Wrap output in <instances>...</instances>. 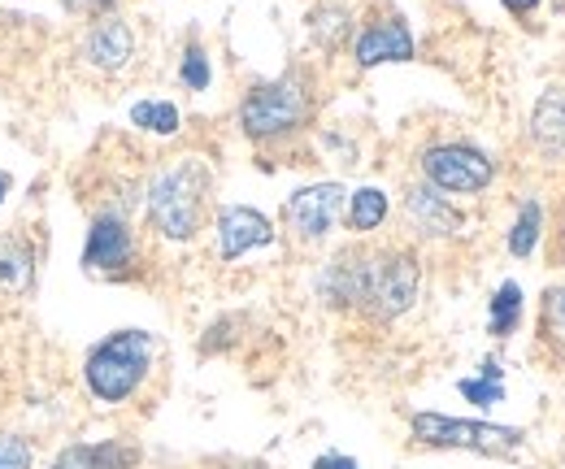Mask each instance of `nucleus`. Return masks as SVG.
Listing matches in <instances>:
<instances>
[{
    "instance_id": "nucleus-1",
    "label": "nucleus",
    "mask_w": 565,
    "mask_h": 469,
    "mask_svg": "<svg viewBox=\"0 0 565 469\" xmlns=\"http://www.w3.org/2000/svg\"><path fill=\"white\" fill-rule=\"evenodd\" d=\"M423 287V266L409 248H379V253H340L327 262L318 291L335 309H361L374 322H392L414 309Z\"/></svg>"
},
{
    "instance_id": "nucleus-2",
    "label": "nucleus",
    "mask_w": 565,
    "mask_h": 469,
    "mask_svg": "<svg viewBox=\"0 0 565 469\" xmlns=\"http://www.w3.org/2000/svg\"><path fill=\"white\" fill-rule=\"evenodd\" d=\"M152 356H157V343L148 331H114L87 352L83 383L100 404L131 401L152 370Z\"/></svg>"
},
{
    "instance_id": "nucleus-3",
    "label": "nucleus",
    "mask_w": 565,
    "mask_h": 469,
    "mask_svg": "<svg viewBox=\"0 0 565 469\" xmlns=\"http://www.w3.org/2000/svg\"><path fill=\"white\" fill-rule=\"evenodd\" d=\"M205 196H210V170L196 157H183L179 166L161 170L148 183V217L166 239L183 244L201 231Z\"/></svg>"
},
{
    "instance_id": "nucleus-4",
    "label": "nucleus",
    "mask_w": 565,
    "mask_h": 469,
    "mask_svg": "<svg viewBox=\"0 0 565 469\" xmlns=\"http://www.w3.org/2000/svg\"><path fill=\"white\" fill-rule=\"evenodd\" d=\"M313 114V92L300 74H282L275 83H257L239 105V127L253 139H279L300 131Z\"/></svg>"
},
{
    "instance_id": "nucleus-5",
    "label": "nucleus",
    "mask_w": 565,
    "mask_h": 469,
    "mask_svg": "<svg viewBox=\"0 0 565 469\" xmlns=\"http://www.w3.org/2000/svg\"><path fill=\"white\" fill-rule=\"evenodd\" d=\"M409 426H414V439L426 448H466V452H483V457H504V452L522 448L518 426L461 422V417H444V413H414Z\"/></svg>"
},
{
    "instance_id": "nucleus-6",
    "label": "nucleus",
    "mask_w": 565,
    "mask_h": 469,
    "mask_svg": "<svg viewBox=\"0 0 565 469\" xmlns=\"http://www.w3.org/2000/svg\"><path fill=\"white\" fill-rule=\"evenodd\" d=\"M423 174L435 192L448 196H475L492 183L495 166L488 152L470 148V143H435L423 152Z\"/></svg>"
},
{
    "instance_id": "nucleus-7",
    "label": "nucleus",
    "mask_w": 565,
    "mask_h": 469,
    "mask_svg": "<svg viewBox=\"0 0 565 469\" xmlns=\"http://www.w3.org/2000/svg\"><path fill=\"white\" fill-rule=\"evenodd\" d=\"M344 196H349V192H344L340 183H313V188H300V192L287 201V209H282L291 235L305 239V244L327 239V235L335 231L340 213H344Z\"/></svg>"
},
{
    "instance_id": "nucleus-8",
    "label": "nucleus",
    "mask_w": 565,
    "mask_h": 469,
    "mask_svg": "<svg viewBox=\"0 0 565 469\" xmlns=\"http://www.w3.org/2000/svg\"><path fill=\"white\" fill-rule=\"evenodd\" d=\"M136 257V235H131V222L114 209L96 213L92 217V231H87V244H83V266L87 269H127Z\"/></svg>"
},
{
    "instance_id": "nucleus-9",
    "label": "nucleus",
    "mask_w": 565,
    "mask_h": 469,
    "mask_svg": "<svg viewBox=\"0 0 565 469\" xmlns=\"http://www.w3.org/2000/svg\"><path fill=\"white\" fill-rule=\"evenodd\" d=\"M266 244H275V226H270L266 213H257L248 204H226L217 213V253H222V262H239L244 253L266 248Z\"/></svg>"
},
{
    "instance_id": "nucleus-10",
    "label": "nucleus",
    "mask_w": 565,
    "mask_h": 469,
    "mask_svg": "<svg viewBox=\"0 0 565 469\" xmlns=\"http://www.w3.org/2000/svg\"><path fill=\"white\" fill-rule=\"evenodd\" d=\"M414 57V35L401 18H383V22H370L361 35H356V66H383V62H409Z\"/></svg>"
},
{
    "instance_id": "nucleus-11",
    "label": "nucleus",
    "mask_w": 565,
    "mask_h": 469,
    "mask_svg": "<svg viewBox=\"0 0 565 469\" xmlns=\"http://www.w3.org/2000/svg\"><path fill=\"white\" fill-rule=\"evenodd\" d=\"M131 53H136V35L122 18H100L83 35V57L96 70H122L131 62Z\"/></svg>"
},
{
    "instance_id": "nucleus-12",
    "label": "nucleus",
    "mask_w": 565,
    "mask_h": 469,
    "mask_svg": "<svg viewBox=\"0 0 565 469\" xmlns=\"http://www.w3.org/2000/svg\"><path fill=\"white\" fill-rule=\"evenodd\" d=\"M405 209H409V217H414V226L423 231V235H461V213L448 204V196H439L430 183L426 188H414L409 192V201H405Z\"/></svg>"
},
{
    "instance_id": "nucleus-13",
    "label": "nucleus",
    "mask_w": 565,
    "mask_h": 469,
    "mask_svg": "<svg viewBox=\"0 0 565 469\" xmlns=\"http://www.w3.org/2000/svg\"><path fill=\"white\" fill-rule=\"evenodd\" d=\"M531 139L548 161H565V92H544L531 114Z\"/></svg>"
},
{
    "instance_id": "nucleus-14",
    "label": "nucleus",
    "mask_w": 565,
    "mask_h": 469,
    "mask_svg": "<svg viewBox=\"0 0 565 469\" xmlns=\"http://www.w3.org/2000/svg\"><path fill=\"white\" fill-rule=\"evenodd\" d=\"M140 452L109 439V444H71L49 469H136Z\"/></svg>"
},
{
    "instance_id": "nucleus-15",
    "label": "nucleus",
    "mask_w": 565,
    "mask_h": 469,
    "mask_svg": "<svg viewBox=\"0 0 565 469\" xmlns=\"http://www.w3.org/2000/svg\"><path fill=\"white\" fill-rule=\"evenodd\" d=\"M35 253L22 235H0V291H31Z\"/></svg>"
},
{
    "instance_id": "nucleus-16",
    "label": "nucleus",
    "mask_w": 565,
    "mask_h": 469,
    "mask_svg": "<svg viewBox=\"0 0 565 469\" xmlns=\"http://www.w3.org/2000/svg\"><path fill=\"white\" fill-rule=\"evenodd\" d=\"M387 222V192L383 188H361L349 196V226L353 231H379Z\"/></svg>"
},
{
    "instance_id": "nucleus-17",
    "label": "nucleus",
    "mask_w": 565,
    "mask_h": 469,
    "mask_svg": "<svg viewBox=\"0 0 565 469\" xmlns=\"http://www.w3.org/2000/svg\"><path fill=\"white\" fill-rule=\"evenodd\" d=\"M540 231H544V209H540V201H526L518 222H513V231H509V253L513 257H531L535 244H540Z\"/></svg>"
},
{
    "instance_id": "nucleus-18",
    "label": "nucleus",
    "mask_w": 565,
    "mask_h": 469,
    "mask_svg": "<svg viewBox=\"0 0 565 469\" xmlns=\"http://www.w3.org/2000/svg\"><path fill=\"white\" fill-rule=\"evenodd\" d=\"M131 127L148 135H174L179 131V109L170 100H140L131 105Z\"/></svg>"
},
{
    "instance_id": "nucleus-19",
    "label": "nucleus",
    "mask_w": 565,
    "mask_h": 469,
    "mask_svg": "<svg viewBox=\"0 0 565 469\" xmlns=\"http://www.w3.org/2000/svg\"><path fill=\"white\" fill-rule=\"evenodd\" d=\"M518 318H522V287L518 283H500L492 296V335L504 339L513 327H518Z\"/></svg>"
},
{
    "instance_id": "nucleus-20",
    "label": "nucleus",
    "mask_w": 565,
    "mask_h": 469,
    "mask_svg": "<svg viewBox=\"0 0 565 469\" xmlns=\"http://www.w3.org/2000/svg\"><path fill=\"white\" fill-rule=\"evenodd\" d=\"M309 31H313V40H318L322 49H340V40L349 35V13H344L340 4H322V9H313Z\"/></svg>"
},
{
    "instance_id": "nucleus-21",
    "label": "nucleus",
    "mask_w": 565,
    "mask_h": 469,
    "mask_svg": "<svg viewBox=\"0 0 565 469\" xmlns=\"http://www.w3.org/2000/svg\"><path fill=\"white\" fill-rule=\"evenodd\" d=\"M540 331H544V343L557 348L565 356V283L544 296V322H540Z\"/></svg>"
},
{
    "instance_id": "nucleus-22",
    "label": "nucleus",
    "mask_w": 565,
    "mask_h": 469,
    "mask_svg": "<svg viewBox=\"0 0 565 469\" xmlns=\"http://www.w3.org/2000/svg\"><path fill=\"white\" fill-rule=\"evenodd\" d=\"M179 78H183V87H192V92H205L213 78L210 70V57H205V49L201 44H192L188 53H183V70H179Z\"/></svg>"
},
{
    "instance_id": "nucleus-23",
    "label": "nucleus",
    "mask_w": 565,
    "mask_h": 469,
    "mask_svg": "<svg viewBox=\"0 0 565 469\" xmlns=\"http://www.w3.org/2000/svg\"><path fill=\"white\" fill-rule=\"evenodd\" d=\"M0 469H31V444L22 435H0Z\"/></svg>"
},
{
    "instance_id": "nucleus-24",
    "label": "nucleus",
    "mask_w": 565,
    "mask_h": 469,
    "mask_svg": "<svg viewBox=\"0 0 565 469\" xmlns=\"http://www.w3.org/2000/svg\"><path fill=\"white\" fill-rule=\"evenodd\" d=\"M461 396L475 404H500L504 401V387H500V379H466Z\"/></svg>"
},
{
    "instance_id": "nucleus-25",
    "label": "nucleus",
    "mask_w": 565,
    "mask_h": 469,
    "mask_svg": "<svg viewBox=\"0 0 565 469\" xmlns=\"http://www.w3.org/2000/svg\"><path fill=\"white\" fill-rule=\"evenodd\" d=\"M313 469H361L353 457H340V452H327V457H318Z\"/></svg>"
},
{
    "instance_id": "nucleus-26",
    "label": "nucleus",
    "mask_w": 565,
    "mask_h": 469,
    "mask_svg": "<svg viewBox=\"0 0 565 469\" xmlns=\"http://www.w3.org/2000/svg\"><path fill=\"white\" fill-rule=\"evenodd\" d=\"M78 13H100V9H114V0H66Z\"/></svg>"
},
{
    "instance_id": "nucleus-27",
    "label": "nucleus",
    "mask_w": 565,
    "mask_h": 469,
    "mask_svg": "<svg viewBox=\"0 0 565 469\" xmlns=\"http://www.w3.org/2000/svg\"><path fill=\"white\" fill-rule=\"evenodd\" d=\"M509 13H535L540 9V0H500Z\"/></svg>"
},
{
    "instance_id": "nucleus-28",
    "label": "nucleus",
    "mask_w": 565,
    "mask_h": 469,
    "mask_svg": "<svg viewBox=\"0 0 565 469\" xmlns=\"http://www.w3.org/2000/svg\"><path fill=\"white\" fill-rule=\"evenodd\" d=\"M4 196H9V174H0V204H4Z\"/></svg>"
},
{
    "instance_id": "nucleus-29",
    "label": "nucleus",
    "mask_w": 565,
    "mask_h": 469,
    "mask_svg": "<svg viewBox=\"0 0 565 469\" xmlns=\"http://www.w3.org/2000/svg\"><path fill=\"white\" fill-rule=\"evenodd\" d=\"M248 469H262V466H248Z\"/></svg>"
}]
</instances>
